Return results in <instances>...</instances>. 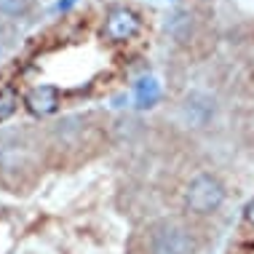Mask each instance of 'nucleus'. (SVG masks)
<instances>
[{"label": "nucleus", "mask_w": 254, "mask_h": 254, "mask_svg": "<svg viewBox=\"0 0 254 254\" xmlns=\"http://www.w3.org/2000/svg\"><path fill=\"white\" fill-rule=\"evenodd\" d=\"M225 185L214 174H198L185 188V206L193 214H214L219 206L225 203Z\"/></svg>", "instance_id": "nucleus-1"}, {"label": "nucleus", "mask_w": 254, "mask_h": 254, "mask_svg": "<svg viewBox=\"0 0 254 254\" xmlns=\"http://www.w3.org/2000/svg\"><path fill=\"white\" fill-rule=\"evenodd\" d=\"M198 238L180 222H163L150 236V254H195Z\"/></svg>", "instance_id": "nucleus-2"}, {"label": "nucleus", "mask_w": 254, "mask_h": 254, "mask_svg": "<svg viewBox=\"0 0 254 254\" xmlns=\"http://www.w3.org/2000/svg\"><path fill=\"white\" fill-rule=\"evenodd\" d=\"M142 30V19L139 13H134L131 8H115L107 13L105 19V35L115 43H123V40H131L139 35Z\"/></svg>", "instance_id": "nucleus-3"}, {"label": "nucleus", "mask_w": 254, "mask_h": 254, "mask_svg": "<svg viewBox=\"0 0 254 254\" xmlns=\"http://www.w3.org/2000/svg\"><path fill=\"white\" fill-rule=\"evenodd\" d=\"M24 107L30 110L32 115H51V113H57V107H59V88L49 86V83L30 88L27 97H24Z\"/></svg>", "instance_id": "nucleus-4"}, {"label": "nucleus", "mask_w": 254, "mask_h": 254, "mask_svg": "<svg viewBox=\"0 0 254 254\" xmlns=\"http://www.w3.org/2000/svg\"><path fill=\"white\" fill-rule=\"evenodd\" d=\"M185 115H188L190 123H195V126H203L206 121L214 115V102H211L206 94H190L188 99H185Z\"/></svg>", "instance_id": "nucleus-5"}, {"label": "nucleus", "mask_w": 254, "mask_h": 254, "mask_svg": "<svg viewBox=\"0 0 254 254\" xmlns=\"http://www.w3.org/2000/svg\"><path fill=\"white\" fill-rule=\"evenodd\" d=\"M32 8V0H0V16L19 19Z\"/></svg>", "instance_id": "nucleus-6"}, {"label": "nucleus", "mask_w": 254, "mask_h": 254, "mask_svg": "<svg viewBox=\"0 0 254 254\" xmlns=\"http://www.w3.org/2000/svg\"><path fill=\"white\" fill-rule=\"evenodd\" d=\"M19 107V97L13 88H0V121H8Z\"/></svg>", "instance_id": "nucleus-7"}, {"label": "nucleus", "mask_w": 254, "mask_h": 254, "mask_svg": "<svg viewBox=\"0 0 254 254\" xmlns=\"http://www.w3.org/2000/svg\"><path fill=\"white\" fill-rule=\"evenodd\" d=\"M244 217H246V222H249L252 228H254V198H252L249 203H246V209H244Z\"/></svg>", "instance_id": "nucleus-8"}, {"label": "nucleus", "mask_w": 254, "mask_h": 254, "mask_svg": "<svg viewBox=\"0 0 254 254\" xmlns=\"http://www.w3.org/2000/svg\"><path fill=\"white\" fill-rule=\"evenodd\" d=\"M0 57H3V43H0Z\"/></svg>", "instance_id": "nucleus-9"}]
</instances>
